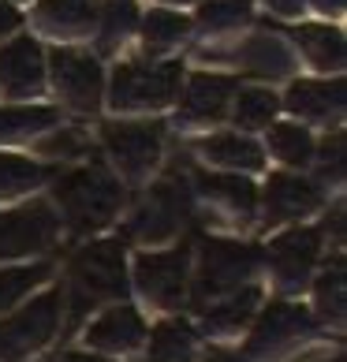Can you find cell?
Masks as SVG:
<instances>
[{
  "mask_svg": "<svg viewBox=\"0 0 347 362\" xmlns=\"http://www.w3.org/2000/svg\"><path fill=\"white\" fill-rule=\"evenodd\" d=\"M52 198H57L64 224L71 235H90L101 232L105 224H112V217L124 206V183H119L105 160L90 157V165L71 168L52 183Z\"/></svg>",
  "mask_w": 347,
  "mask_h": 362,
  "instance_id": "6da1fadb",
  "label": "cell"
},
{
  "mask_svg": "<svg viewBox=\"0 0 347 362\" xmlns=\"http://www.w3.org/2000/svg\"><path fill=\"white\" fill-rule=\"evenodd\" d=\"M71 299V325L86 317L90 306H98L101 299H124L127 295V265H124V239H101V243L83 247L71 258V280L68 291Z\"/></svg>",
  "mask_w": 347,
  "mask_h": 362,
  "instance_id": "7a4b0ae2",
  "label": "cell"
},
{
  "mask_svg": "<svg viewBox=\"0 0 347 362\" xmlns=\"http://www.w3.org/2000/svg\"><path fill=\"white\" fill-rule=\"evenodd\" d=\"M183 64L180 60H124L109 78L112 112H157L180 98Z\"/></svg>",
  "mask_w": 347,
  "mask_h": 362,
  "instance_id": "3957f363",
  "label": "cell"
},
{
  "mask_svg": "<svg viewBox=\"0 0 347 362\" xmlns=\"http://www.w3.org/2000/svg\"><path fill=\"white\" fill-rule=\"evenodd\" d=\"M101 146L112 168L127 183H146L153 176V168L161 165L165 124H157V119H116V124L101 127Z\"/></svg>",
  "mask_w": 347,
  "mask_h": 362,
  "instance_id": "277c9868",
  "label": "cell"
},
{
  "mask_svg": "<svg viewBox=\"0 0 347 362\" xmlns=\"http://www.w3.org/2000/svg\"><path fill=\"white\" fill-rule=\"evenodd\" d=\"M258 262H261V247L209 235L202 243V262H198V276H194V306L202 310V306L235 291L250 273H254Z\"/></svg>",
  "mask_w": 347,
  "mask_h": 362,
  "instance_id": "5b68a950",
  "label": "cell"
},
{
  "mask_svg": "<svg viewBox=\"0 0 347 362\" xmlns=\"http://www.w3.org/2000/svg\"><path fill=\"white\" fill-rule=\"evenodd\" d=\"M45 71L52 75V90L60 93V101L78 116H98L105 101V68L98 57H90L83 49L57 45L45 52Z\"/></svg>",
  "mask_w": 347,
  "mask_h": 362,
  "instance_id": "8992f818",
  "label": "cell"
},
{
  "mask_svg": "<svg viewBox=\"0 0 347 362\" xmlns=\"http://www.w3.org/2000/svg\"><path fill=\"white\" fill-rule=\"evenodd\" d=\"M60 303L64 291H45L30 306H23L16 317L0 321V362H19L37 347H45L60 325Z\"/></svg>",
  "mask_w": 347,
  "mask_h": 362,
  "instance_id": "52a82bcc",
  "label": "cell"
},
{
  "mask_svg": "<svg viewBox=\"0 0 347 362\" xmlns=\"http://www.w3.org/2000/svg\"><path fill=\"white\" fill-rule=\"evenodd\" d=\"M191 213V191L183 180H161L150 187L135 217L127 224V239H146V243H165L183 228Z\"/></svg>",
  "mask_w": 347,
  "mask_h": 362,
  "instance_id": "ba28073f",
  "label": "cell"
},
{
  "mask_svg": "<svg viewBox=\"0 0 347 362\" xmlns=\"http://www.w3.org/2000/svg\"><path fill=\"white\" fill-rule=\"evenodd\" d=\"M187 273H191V243H180L165 254H139L135 258V284L146 303L172 310L183 303Z\"/></svg>",
  "mask_w": 347,
  "mask_h": 362,
  "instance_id": "9c48e42d",
  "label": "cell"
},
{
  "mask_svg": "<svg viewBox=\"0 0 347 362\" xmlns=\"http://www.w3.org/2000/svg\"><path fill=\"white\" fill-rule=\"evenodd\" d=\"M45 49L37 37L19 34L0 45V93L8 101H30L45 93Z\"/></svg>",
  "mask_w": 347,
  "mask_h": 362,
  "instance_id": "30bf717a",
  "label": "cell"
},
{
  "mask_svg": "<svg viewBox=\"0 0 347 362\" xmlns=\"http://www.w3.org/2000/svg\"><path fill=\"white\" fill-rule=\"evenodd\" d=\"M60 232V217L49 202H30L23 209L0 213V258H26L52 243Z\"/></svg>",
  "mask_w": 347,
  "mask_h": 362,
  "instance_id": "8fae6325",
  "label": "cell"
},
{
  "mask_svg": "<svg viewBox=\"0 0 347 362\" xmlns=\"http://www.w3.org/2000/svg\"><path fill=\"white\" fill-rule=\"evenodd\" d=\"M314 332V317L310 310H302L295 303H269V310L261 314V321L254 325V337L247 344V358H276L280 351L295 347L299 340H306Z\"/></svg>",
  "mask_w": 347,
  "mask_h": 362,
  "instance_id": "7c38bea8",
  "label": "cell"
},
{
  "mask_svg": "<svg viewBox=\"0 0 347 362\" xmlns=\"http://www.w3.org/2000/svg\"><path fill=\"white\" fill-rule=\"evenodd\" d=\"M202 57L206 60H228L239 71L258 75V78H288L295 71V60H299L291 52V45L276 34H254L247 42H239L235 49H206Z\"/></svg>",
  "mask_w": 347,
  "mask_h": 362,
  "instance_id": "4fadbf2b",
  "label": "cell"
},
{
  "mask_svg": "<svg viewBox=\"0 0 347 362\" xmlns=\"http://www.w3.org/2000/svg\"><path fill=\"white\" fill-rule=\"evenodd\" d=\"M180 90H183V98H180L176 124H183V127H206V124L224 119L239 83H235V75L194 71V75H187V86H180Z\"/></svg>",
  "mask_w": 347,
  "mask_h": 362,
  "instance_id": "5bb4252c",
  "label": "cell"
},
{
  "mask_svg": "<svg viewBox=\"0 0 347 362\" xmlns=\"http://www.w3.org/2000/svg\"><path fill=\"white\" fill-rule=\"evenodd\" d=\"M261 254H269L276 288L295 291L310 280V269H314L317 254H322V232L317 228H295V232L276 235L269 250H261Z\"/></svg>",
  "mask_w": 347,
  "mask_h": 362,
  "instance_id": "9a60e30c",
  "label": "cell"
},
{
  "mask_svg": "<svg viewBox=\"0 0 347 362\" xmlns=\"http://www.w3.org/2000/svg\"><path fill=\"white\" fill-rule=\"evenodd\" d=\"M322 206V187L306 176H288L276 172L265 183V224H280V221H299Z\"/></svg>",
  "mask_w": 347,
  "mask_h": 362,
  "instance_id": "2e32d148",
  "label": "cell"
},
{
  "mask_svg": "<svg viewBox=\"0 0 347 362\" xmlns=\"http://www.w3.org/2000/svg\"><path fill=\"white\" fill-rule=\"evenodd\" d=\"M98 4L101 0H37L30 19L37 30L57 42H78L98 23Z\"/></svg>",
  "mask_w": 347,
  "mask_h": 362,
  "instance_id": "e0dca14e",
  "label": "cell"
},
{
  "mask_svg": "<svg viewBox=\"0 0 347 362\" xmlns=\"http://www.w3.org/2000/svg\"><path fill=\"white\" fill-rule=\"evenodd\" d=\"M343 83H322V78H295L288 86V112L291 116H302L310 124H336L343 116Z\"/></svg>",
  "mask_w": 347,
  "mask_h": 362,
  "instance_id": "ac0fdd59",
  "label": "cell"
},
{
  "mask_svg": "<svg viewBox=\"0 0 347 362\" xmlns=\"http://www.w3.org/2000/svg\"><path fill=\"white\" fill-rule=\"evenodd\" d=\"M142 340H146V325L135 306H112L86 332V344L98 347V351H131Z\"/></svg>",
  "mask_w": 347,
  "mask_h": 362,
  "instance_id": "d6986e66",
  "label": "cell"
},
{
  "mask_svg": "<svg viewBox=\"0 0 347 362\" xmlns=\"http://www.w3.org/2000/svg\"><path fill=\"white\" fill-rule=\"evenodd\" d=\"M198 153L209 165H220V168H232V172H258L265 168V150L250 139V135H239V131H224V135H209L198 142Z\"/></svg>",
  "mask_w": 347,
  "mask_h": 362,
  "instance_id": "ffe728a7",
  "label": "cell"
},
{
  "mask_svg": "<svg viewBox=\"0 0 347 362\" xmlns=\"http://www.w3.org/2000/svg\"><path fill=\"white\" fill-rule=\"evenodd\" d=\"M194 191L202 198H209L217 209H228L239 221H247L258 206V187L247 176H209V172H198Z\"/></svg>",
  "mask_w": 347,
  "mask_h": 362,
  "instance_id": "44dd1931",
  "label": "cell"
},
{
  "mask_svg": "<svg viewBox=\"0 0 347 362\" xmlns=\"http://www.w3.org/2000/svg\"><path fill=\"white\" fill-rule=\"evenodd\" d=\"M295 45L306 57L314 71H340L343 68V30L340 26H329V23H306V26H295Z\"/></svg>",
  "mask_w": 347,
  "mask_h": 362,
  "instance_id": "7402d4cb",
  "label": "cell"
},
{
  "mask_svg": "<svg viewBox=\"0 0 347 362\" xmlns=\"http://www.w3.org/2000/svg\"><path fill=\"white\" fill-rule=\"evenodd\" d=\"M139 4L135 0H101L98 4V23H93V30H98V52L101 57H109L116 52L119 45L127 42L131 34L139 30Z\"/></svg>",
  "mask_w": 347,
  "mask_h": 362,
  "instance_id": "603a6c76",
  "label": "cell"
},
{
  "mask_svg": "<svg viewBox=\"0 0 347 362\" xmlns=\"http://www.w3.org/2000/svg\"><path fill=\"white\" fill-rule=\"evenodd\" d=\"M258 303H261V288H235V291H228L224 299L202 306L206 332L209 337H228V332H235L239 325H247Z\"/></svg>",
  "mask_w": 347,
  "mask_h": 362,
  "instance_id": "cb8c5ba5",
  "label": "cell"
},
{
  "mask_svg": "<svg viewBox=\"0 0 347 362\" xmlns=\"http://www.w3.org/2000/svg\"><path fill=\"white\" fill-rule=\"evenodd\" d=\"M60 124V109L52 105H0V142L37 139Z\"/></svg>",
  "mask_w": 347,
  "mask_h": 362,
  "instance_id": "d4e9b609",
  "label": "cell"
},
{
  "mask_svg": "<svg viewBox=\"0 0 347 362\" xmlns=\"http://www.w3.org/2000/svg\"><path fill=\"white\" fill-rule=\"evenodd\" d=\"M139 30H142V49L150 52V57H157V52H168L180 42H187L194 26L187 16H180V11L153 8V11H146V19H139Z\"/></svg>",
  "mask_w": 347,
  "mask_h": 362,
  "instance_id": "484cf974",
  "label": "cell"
},
{
  "mask_svg": "<svg viewBox=\"0 0 347 362\" xmlns=\"http://www.w3.org/2000/svg\"><path fill=\"white\" fill-rule=\"evenodd\" d=\"M254 19V8L250 0H198V16L191 19V26L198 34H232L239 26H247Z\"/></svg>",
  "mask_w": 347,
  "mask_h": 362,
  "instance_id": "4316f807",
  "label": "cell"
},
{
  "mask_svg": "<svg viewBox=\"0 0 347 362\" xmlns=\"http://www.w3.org/2000/svg\"><path fill=\"white\" fill-rule=\"evenodd\" d=\"M198 332L187 321H161L150 332V358L142 362H194Z\"/></svg>",
  "mask_w": 347,
  "mask_h": 362,
  "instance_id": "83f0119b",
  "label": "cell"
},
{
  "mask_svg": "<svg viewBox=\"0 0 347 362\" xmlns=\"http://www.w3.org/2000/svg\"><path fill=\"white\" fill-rule=\"evenodd\" d=\"M269 131V153L280 160V165H288V168H302V165H310L314 160V135H310V127H302V124H273L265 127Z\"/></svg>",
  "mask_w": 347,
  "mask_h": 362,
  "instance_id": "f1b7e54d",
  "label": "cell"
},
{
  "mask_svg": "<svg viewBox=\"0 0 347 362\" xmlns=\"http://www.w3.org/2000/svg\"><path fill=\"white\" fill-rule=\"evenodd\" d=\"M276 112H280V98L265 86L235 90V98H232V119H235V127H243V131L269 127L276 119Z\"/></svg>",
  "mask_w": 347,
  "mask_h": 362,
  "instance_id": "f546056e",
  "label": "cell"
},
{
  "mask_svg": "<svg viewBox=\"0 0 347 362\" xmlns=\"http://www.w3.org/2000/svg\"><path fill=\"white\" fill-rule=\"evenodd\" d=\"M45 180H49V168H42L37 160L19 157V153H0V202L30 194Z\"/></svg>",
  "mask_w": 347,
  "mask_h": 362,
  "instance_id": "4dcf8cb0",
  "label": "cell"
},
{
  "mask_svg": "<svg viewBox=\"0 0 347 362\" xmlns=\"http://www.w3.org/2000/svg\"><path fill=\"white\" fill-rule=\"evenodd\" d=\"M52 276V265H23V269H0V310L11 306L19 295H30L42 280Z\"/></svg>",
  "mask_w": 347,
  "mask_h": 362,
  "instance_id": "1f68e13d",
  "label": "cell"
},
{
  "mask_svg": "<svg viewBox=\"0 0 347 362\" xmlns=\"http://www.w3.org/2000/svg\"><path fill=\"white\" fill-rule=\"evenodd\" d=\"M317 314L332 325L343 321V258L332 262V269L317 280Z\"/></svg>",
  "mask_w": 347,
  "mask_h": 362,
  "instance_id": "d6a6232c",
  "label": "cell"
},
{
  "mask_svg": "<svg viewBox=\"0 0 347 362\" xmlns=\"http://www.w3.org/2000/svg\"><path fill=\"white\" fill-rule=\"evenodd\" d=\"M34 150H37V157H45V160H71V157H83L90 150V139L78 127H60L57 135L37 139Z\"/></svg>",
  "mask_w": 347,
  "mask_h": 362,
  "instance_id": "836d02e7",
  "label": "cell"
},
{
  "mask_svg": "<svg viewBox=\"0 0 347 362\" xmlns=\"http://www.w3.org/2000/svg\"><path fill=\"white\" fill-rule=\"evenodd\" d=\"M317 153V160H322V172H317V176H322L325 183H343V160H347V146H343V131H336V135L332 139H325V146L322 150H314Z\"/></svg>",
  "mask_w": 347,
  "mask_h": 362,
  "instance_id": "e575fe53",
  "label": "cell"
},
{
  "mask_svg": "<svg viewBox=\"0 0 347 362\" xmlns=\"http://www.w3.org/2000/svg\"><path fill=\"white\" fill-rule=\"evenodd\" d=\"M23 26V16L16 4H8V0H0V37H11Z\"/></svg>",
  "mask_w": 347,
  "mask_h": 362,
  "instance_id": "d590c367",
  "label": "cell"
},
{
  "mask_svg": "<svg viewBox=\"0 0 347 362\" xmlns=\"http://www.w3.org/2000/svg\"><path fill=\"white\" fill-rule=\"evenodd\" d=\"M265 4H269L273 11H276V16H299V11L306 8V0H265Z\"/></svg>",
  "mask_w": 347,
  "mask_h": 362,
  "instance_id": "8d00e7d4",
  "label": "cell"
},
{
  "mask_svg": "<svg viewBox=\"0 0 347 362\" xmlns=\"http://www.w3.org/2000/svg\"><path fill=\"white\" fill-rule=\"evenodd\" d=\"M322 16H343V0H310Z\"/></svg>",
  "mask_w": 347,
  "mask_h": 362,
  "instance_id": "74e56055",
  "label": "cell"
},
{
  "mask_svg": "<svg viewBox=\"0 0 347 362\" xmlns=\"http://www.w3.org/2000/svg\"><path fill=\"white\" fill-rule=\"evenodd\" d=\"M60 362H109V358H98V355H64Z\"/></svg>",
  "mask_w": 347,
  "mask_h": 362,
  "instance_id": "f35d334b",
  "label": "cell"
},
{
  "mask_svg": "<svg viewBox=\"0 0 347 362\" xmlns=\"http://www.w3.org/2000/svg\"><path fill=\"white\" fill-rule=\"evenodd\" d=\"M165 4H198V0H165Z\"/></svg>",
  "mask_w": 347,
  "mask_h": 362,
  "instance_id": "ab89813d",
  "label": "cell"
}]
</instances>
